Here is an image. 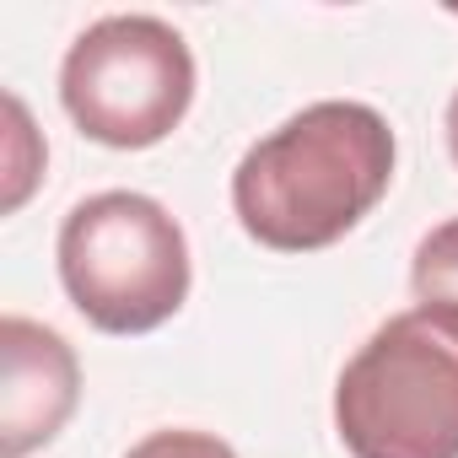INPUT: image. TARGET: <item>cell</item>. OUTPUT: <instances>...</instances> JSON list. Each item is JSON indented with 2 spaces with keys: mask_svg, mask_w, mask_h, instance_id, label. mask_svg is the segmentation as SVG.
I'll return each mask as SVG.
<instances>
[{
  "mask_svg": "<svg viewBox=\"0 0 458 458\" xmlns=\"http://www.w3.org/2000/svg\"><path fill=\"white\" fill-rule=\"evenodd\" d=\"M447 151H453V162H458V92H453V103H447Z\"/></svg>",
  "mask_w": 458,
  "mask_h": 458,
  "instance_id": "9",
  "label": "cell"
},
{
  "mask_svg": "<svg viewBox=\"0 0 458 458\" xmlns=\"http://www.w3.org/2000/svg\"><path fill=\"white\" fill-rule=\"evenodd\" d=\"M38 173H44V140L33 135L22 98H6V199H0V205L17 210Z\"/></svg>",
  "mask_w": 458,
  "mask_h": 458,
  "instance_id": "7",
  "label": "cell"
},
{
  "mask_svg": "<svg viewBox=\"0 0 458 458\" xmlns=\"http://www.w3.org/2000/svg\"><path fill=\"white\" fill-rule=\"evenodd\" d=\"M394 130L377 108L324 98L254 140L233 173V210L243 233L276 254H318L394 183Z\"/></svg>",
  "mask_w": 458,
  "mask_h": 458,
  "instance_id": "1",
  "label": "cell"
},
{
  "mask_svg": "<svg viewBox=\"0 0 458 458\" xmlns=\"http://www.w3.org/2000/svg\"><path fill=\"white\" fill-rule=\"evenodd\" d=\"M60 281L76 313L103 335H151L189 297L183 226L135 189L81 199L60 226Z\"/></svg>",
  "mask_w": 458,
  "mask_h": 458,
  "instance_id": "3",
  "label": "cell"
},
{
  "mask_svg": "<svg viewBox=\"0 0 458 458\" xmlns=\"http://www.w3.org/2000/svg\"><path fill=\"white\" fill-rule=\"evenodd\" d=\"M124 458H238L216 431H151Z\"/></svg>",
  "mask_w": 458,
  "mask_h": 458,
  "instance_id": "8",
  "label": "cell"
},
{
  "mask_svg": "<svg viewBox=\"0 0 458 458\" xmlns=\"http://www.w3.org/2000/svg\"><path fill=\"white\" fill-rule=\"evenodd\" d=\"M335 431L351 458H458V313L377 324L335 383Z\"/></svg>",
  "mask_w": 458,
  "mask_h": 458,
  "instance_id": "2",
  "label": "cell"
},
{
  "mask_svg": "<svg viewBox=\"0 0 458 458\" xmlns=\"http://www.w3.org/2000/svg\"><path fill=\"white\" fill-rule=\"evenodd\" d=\"M81 399V367L60 329L6 313L0 318V458H28L55 442Z\"/></svg>",
  "mask_w": 458,
  "mask_h": 458,
  "instance_id": "5",
  "label": "cell"
},
{
  "mask_svg": "<svg viewBox=\"0 0 458 458\" xmlns=\"http://www.w3.org/2000/svg\"><path fill=\"white\" fill-rule=\"evenodd\" d=\"M410 286H415L420 308H453L458 313V216L431 226V233L415 243Z\"/></svg>",
  "mask_w": 458,
  "mask_h": 458,
  "instance_id": "6",
  "label": "cell"
},
{
  "mask_svg": "<svg viewBox=\"0 0 458 458\" xmlns=\"http://www.w3.org/2000/svg\"><path fill=\"white\" fill-rule=\"evenodd\" d=\"M60 103L98 146L146 151L183 124L194 103V55L162 17H103L65 49Z\"/></svg>",
  "mask_w": 458,
  "mask_h": 458,
  "instance_id": "4",
  "label": "cell"
}]
</instances>
